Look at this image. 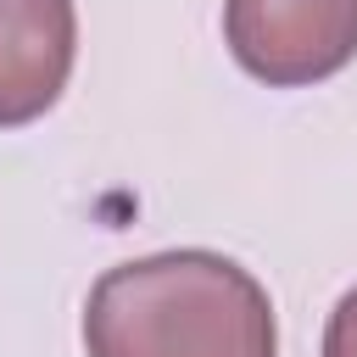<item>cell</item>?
<instances>
[{
  "instance_id": "cell-1",
  "label": "cell",
  "mask_w": 357,
  "mask_h": 357,
  "mask_svg": "<svg viewBox=\"0 0 357 357\" xmlns=\"http://www.w3.org/2000/svg\"><path fill=\"white\" fill-rule=\"evenodd\" d=\"M89 357H279L268 290L218 251L106 268L84 307Z\"/></svg>"
},
{
  "instance_id": "cell-2",
  "label": "cell",
  "mask_w": 357,
  "mask_h": 357,
  "mask_svg": "<svg viewBox=\"0 0 357 357\" xmlns=\"http://www.w3.org/2000/svg\"><path fill=\"white\" fill-rule=\"evenodd\" d=\"M234 61L268 89H307L357 56V0H223Z\"/></svg>"
},
{
  "instance_id": "cell-3",
  "label": "cell",
  "mask_w": 357,
  "mask_h": 357,
  "mask_svg": "<svg viewBox=\"0 0 357 357\" xmlns=\"http://www.w3.org/2000/svg\"><path fill=\"white\" fill-rule=\"evenodd\" d=\"M78 56L73 0H0V128L45 117Z\"/></svg>"
},
{
  "instance_id": "cell-4",
  "label": "cell",
  "mask_w": 357,
  "mask_h": 357,
  "mask_svg": "<svg viewBox=\"0 0 357 357\" xmlns=\"http://www.w3.org/2000/svg\"><path fill=\"white\" fill-rule=\"evenodd\" d=\"M324 357H357V290H346L324 329Z\"/></svg>"
}]
</instances>
